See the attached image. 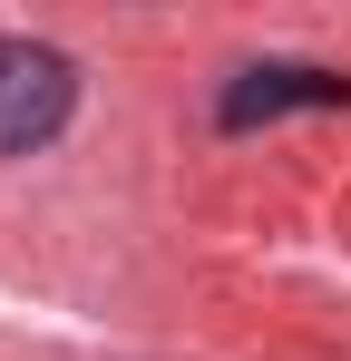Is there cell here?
I'll return each instance as SVG.
<instances>
[{
  "instance_id": "6da1fadb",
  "label": "cell",
  "mask_w": 351,
  "mask_h": 361,
  "mask_svg": "<svg viewBox=\"0 0 351 361\" xmlns=\"http://www.w3.org/2000/svg\"><path fill=\"white\" fill-rule=\"evenodd\" d=\"M78 108V68L49 39H0V157H39Z\"/></svg>"
},
{
  "instance_id": "7a4b0ae2",
  "label": "cell",
  "mask_w": 351,
  "mask_h": 361,
  "mask_svg": "<svg viewBox=\"0 0 351 361\" xmlns=\"http://www.w3.org/2000/svg\"><path fill=\"white\" fill-rule=\"evenodd\" d=\"M292 108H351V78L342 68H312V59H264L244 68V78H225V98H215V127H273L292 118Z\"/></svg>"
}]
</instances>
